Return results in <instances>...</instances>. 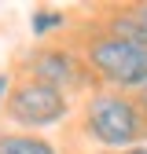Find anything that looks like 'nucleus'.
<instances>
[{
	"label": "nucleus",
	"instance_id": "obj_2",
	"mask_svg": "<svg viewBox=\"0 0 147 154\" xmlns=\"http://www.w3.org/2000/svg\"><path fill=\"white\" fill-rule=\"evenodd\" d=\"M88 63L103 81L118 85V88H143L147 85V48L143 44L103 37V41L88 44Z\"/></svg>",
	"mask_w": 147,
	"mask_h": 154
},
{
	"label": "nucleus",
	"instance_id": "obj_4",
	"mask_svg": "<svg viewBox=\"0 0 147 154\" xmlns=\"http://www.w3.org/2000/svg\"><path fill=\"white\" fill-rule=\"evenodd\" d=\"M30 70H33V81L52 85V88H63V85L77 81V63H74L66 51H52V48L37 51L30 59Z\"/></svg>",
	"mask_w": 147,
	"mask_h": 154
},
{
	"label": "nucleus",
	"instance_id": "obj_1",
	"mask_svg": "<svg viewBox=\"0 0 147 154\" xmlns=\"http://www.w3.org/2000/svg\"><path fill=\"white\" fill-rule=\"evenodd\" d=\"M85 125L92 132V140H99L107 147H133L143 132H147V118L143 110L125 99L118 92H99L88 99V110H85Z\"/></svg>",
	"mask_w": 147,
	"mask_h": 154
},
{
	"label": "nucleus",
	"instance_id": "obj_3",
	"mask_svg": "<svg viewBox=\"0 0 147 154\" xmlns=\"http://www.w3.org/2000/svg\"><path fill=\"white\" fill-rule=\"evenodd\" d=\"M8 110L18 125H30V128H44V125H55L66 114V99L59 88L52 85H41V81H22L15 85L11 95H8Z\"/></svg>",
	"mask_w": 147,
	"mask_h": 154
},
{
	"label": "nucleus",
	"instance_id": "obj_9",
	"mask_svg": "<svg viewBox=\"0 0 147 154\" xmlns=\"http://www.w3.org/2000/svg\"><path fill=\"white\" fill-rule=\"evenodd\" d=\"M136 15H140V22L147 26V4H140V8H136Z\"/></svg>",
	"mask_w": 147,
	"mask_h": 154
},
{
	"label": "nucleus",
	"instance_id": "obj_10",
	"mask_svg": "<svg viewBox=\"0 0 147 154\" xmlns=\"http://www.w3.org/2000/svg\"><path fill=\"white\" fill-rule=\"evenodd\" d=\"M121 154H147V147H129V150H121Z\"/></svg>",
	"mask_w": 147,
	"mask_h": 154
},
{
	"label": "nucleus",
	"instance_id": "obj_8",
	"mask_svg": "<svg viewBox=\"0 0 147 154\" xmlns=\"http://www.w3.org/2000/svg\"><path fill=\"white\" fill-rule=\"evenodd\" d=\"M140 110H143V118H147V85H143V92H140Z\"/></svg>",
	"mask_w": 147,
	"mask_h": 154
},
{
	"label": "nucleus",
	"instance_id": "obj_7",
	"mask_svg": "<svg viewBox=\"0 0 147 154\" xmlns=\"http://www.w3.org/2000/svg\"><path fill=\"white\" fill-rule=\"evenodd\" d=\"M8 95H11V77H8V73H0V103H4Z\"/></svg>",
	"mask_w": 147,
	"mask_h": 154
},
{
	"label": "nucleus",
	"instance_id": "obj_5",
	"mask_svg": "<svg viewBox=\"0 0 147 154\" xmlns=\"http://www.w3.org/2000/svg\"><path fill=\"white\" fill-rule=\"evenodd\" d=\"M0 154H55V147L41 136H22V132H8L0 136Z\"/></svg>",
	"mask_w": 147,
	"mask_h": 154
},
{
	"label": "nucleus",
	"instance_id": "obj_6",
	"mask_svg": "<svg viewBox=\"0 0 147 154\" xmlns=\"http://www.w3.org/2000/svg\"><path fill=\"white\" fill-rule=\"evenodd\" d=\"M63 22V15H33V33H44L52 26H59Z\"/></svg>",
	"mask_w": 147,
	"mask_h": 154
}]
</instances>
